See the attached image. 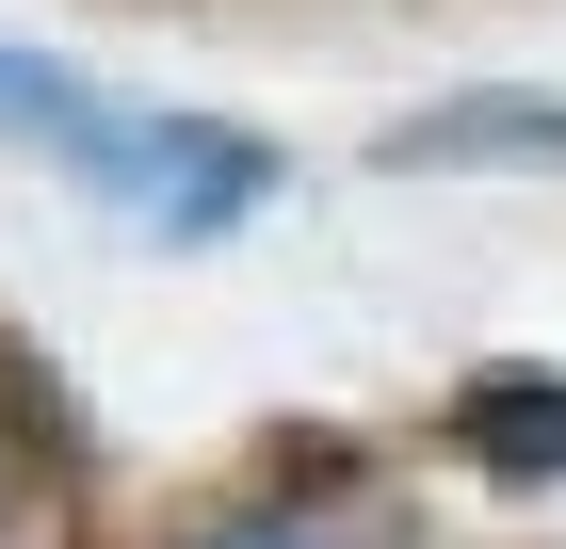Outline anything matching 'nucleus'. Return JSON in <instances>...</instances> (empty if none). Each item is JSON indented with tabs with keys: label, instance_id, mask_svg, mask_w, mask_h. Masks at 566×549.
<instances>
[{
	"label": "nucleus",
	"instance_id": "1",
	"mask_svg": "<svg viewBox=\"0 0 566 549\" xmlns=\"http://www.w3.org/2000/svg\"><path fill=\"white\" fill-rule=\"evenodd\" d=\"M0 129H33V146H65V162L97 178V194L163 211V243H211V226H243L275 194L260 146H227V129H195V114H130V97H97L82 65H49V49H0Z\"/></svg>",
	"mask_w": 566,
	"mask_h": 549
},
{
	"label": "nucleus",
	"instance_id": "2",
	"mask_svg": "<svg viewBox=\"0 0 566 549\" xmlns=\"http://www.w3.org/2000/svg\"><path fill=\"white\" fill-rule=\"evenodd\" d=\"M389 162H566V97H437V114L389 129Z\"/></svg>",
	"mask_w": 566,
	"mask_h": 549
},
{
	"label": "nucleus",
	"instance_id": "3",
	"mask_svg": "<svg viewBox=\"0 0 566 549\" xmlns=\"http://www.w3.org/2000/svg\"><path fill=\"white\" fill-rule=\"evenodd\" d=\"M470 453H502V468H566V388H470Z\"/></svg>",
	"mask_w": 566,
	"mask_h": 549
},
{
	"label": "nucleus",
	"instance_id": "4",
	"mask_svg": "<svg viewBox=\"0 0 566 549\" xmlns=\"http://www.w3.org/2000/svg\"><path fill=\"white\" fill-rule=\"evenodd\" d=\"M0 502H17V468H0Z\"/></svg>",
	"mask_w": 566,
	"mask_h": 549
}]
</instances>
